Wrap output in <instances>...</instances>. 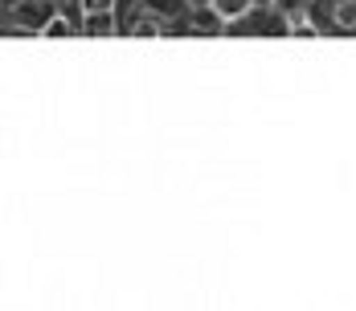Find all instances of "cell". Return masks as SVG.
<instances>
[{
    "instance_id": "6da1fadb",
    "label": "cell",
    "mask_w": 356,
    "mask_h": 311,
    "mask_svg": "<svg viewBox=\"0 0 356 311\" xmlns=\"http://www.w3.org/2000/svg\"><path fill=\"white\" fill-rule=\"evenodd\" d=\"M62 13V0H13L0 4V29L4 37H41V29Z\"/></svg>"
},
{
    "instance_id": "277c9868",
    "label": "cell",
    "mask_w": 356,
    "mask_h": 311,
    "mask_svg": "<svg viewBox=\"0 0 356 311\" xmlns=\"http://www.w3.org/2000/svg\"><path fill=\"white\" fill-rule=\"evenodd\" d=\"M177 37H225V17L217 13L213 4L188 8L177 21Z\"/></svg>"
},
{
    "instance_id": "7a4b0ae2",
    "label": "cell",
    "mask_w": 356,
    "mask_h": 311,
    "mask_svg": "<svg viewBox=\"0 0 356 311\" xmlns=\"http://www.w3.org/2000/svg\"><path fill=\"white\" fill-rule=\"evenodd\" d=\"M225 37H291V21L275 4H250L242 17L225 21Z\"/></svg>"
},
{
    "instance_id": "8992f818",
    "label": "cell",
    "mask_w": 356,
    "mask_h": 311,
    "mask_svg": "<svg viewBox=\"0 0 356 311\" xmlns=\"http://www.w3.org/2000/svg\"><path fill=\"white\" fill-rule=\"evenodd\" d=\"M82 37H119V17H115V8L86 17V21H82Z\"/></svg>"
},
{
    "instance_id": "3957f363",
    "label": "cell",
    "mask_w": 356,
    "mask_h": 311,
    "mask_svg": "<svg viewBox=\"0 0 356 311\" xmlns=\"http://www.w3.org/2000/svg\"><path fill=\"white\" fill-rule=\"evenodd\" d=\"M307 21L320 37H356V0H312Z\"/></svg>"
},
{
    "instance_id": "52a82bcc",
    "label": "cell",
    "mask_w": 356,
    "mask_h": 311,
    "mask_svg": "<svg viewBox=\"0 0 356 311\" xmlns=\"http://www.w3.org/2000/svg\"><path fill=\"white\" fill-rule=\"evenodd\" d=\"M41 37H82V29L74 25L66 13H58V17H54V21H49L45 29H41Z\"/></svg>"
},
{
    "instance_id": "5b68a950",
    "label": "cell",
    "mask_w": 356,
    "mask_h": 311,
    "mask_svg": "<svg viewBox=\"0 0 356 311\" xmlns=\"http://www.w3.org/2000/svg\"><path fill=\"white\" fill-rule=\"evenodd\" d=\"M115 4H119V0H62V13L70 17L78 29H82V21H86V17H95V13H111Z\"/></svg>"
},
{
    "instance_id": "ba28073f",
    "label": "cell",
    "mask_w": 356,
    "mask_h": 311,
    "mask_svg": "<svg viewBox=\"0 0 356 311\" xmlns=\"http://www.w3.org/2000/svg\"><path fill=\"white\" fill-rule=\"evenodd\" d=\"M270 4L283 13L291 25H295V21H303V17H307V8H312V0H270Z\"/></svg>"
},
{
    "instance_id": "9c48e42d",
    "label": "cell",
    "mask_w": 356,
    "mask_h": 311,
    "mask_svg": "<svg viewBox=\"0 0 356 311\" xmlns=\"http://www.w3.org/2000/svg\"><path fill=\"white\" fill-rule=\"evenodd\" d=\"M209 4H213L225 21H234V17H242V13H246L250 4H258V0H209Z\"/></svg>"
}]
</instances>
